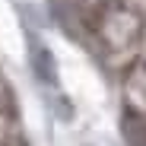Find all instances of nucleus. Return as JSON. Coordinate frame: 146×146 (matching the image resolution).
<instances>
[{
	"mask_svg": "<svg viewBox=\"0 0 146 146\" xmlns=\"http://www.w3.org/2000/svg\"><path fill=\"white\" fill-rule=\"evenodd\" d=\"M32 67H35V80L44 83V86H57V64H54V54L48 51L44 44H32Z\"/></svg>",
	"mask_w": 146,
	"mask_h": 146,
	"instance_id": "f257e3e1",
	"label": "nucleus"
},
{
	"mask_svg": "<svg viewBox=\"0 0 146 146\" xmlns=\"http://www.w3.org/2000/svg\"><path fill=\"white\" fill-rule=\"evenodd\" d=\"M121 133H124L127 146H146V121H140L133 111H124V121H121Z\"/></svg>",
	"mask_w": 146,
	"mask_h": 146,
	"instance_id": "f03ea898",
	"label": "nucleus"
}]
</instances>
